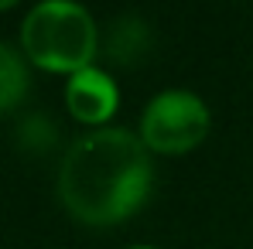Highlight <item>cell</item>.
Here are the masks:
<instances>
[{"instance_id":"1","label":"cell","mask_w":253,"mask_h":249,"mask_svg":"<svg viewBox=\"0 0 253 249\" xmlns=\"http://www.w3.org/2000/svg\"><path fill=\"white\" fill-rule=\"evenodd\" d=\"M151 191V150L126 126L110 123L76 137L58 164V202L83 225H117L147 205Z\"/></svg>"},{"instance_id":"2","label":"cell","mask_w":253,"mask_h":249,"mask_svg":"<svg viewBox=\"0 0 253 249\" xmlns=\"http://www.w3.org/2000/svg\"><path fill=\"white\" fill-rule=\"evenodd\" d=\"M21 51L44 72L76 75L99 51V28L76 0H42L21 21Z\"/></svg>"},{"instance_id":"3","label":"cell","mask_w":253,"mask_h":249,"mask_svg":"<svg viewBox=\"0 0 253 249\" xmlns=\"http://www.w3.org/2000/svg\"><path fill=\"white\" fill-rule=\"evenodd\" d=\"M212 126V113L202 96L192 89H165L158 92L140 116V140L151 154H188L195 150Z\"/></svg>"},{"instance_id":"4","label":"cell","mask_w":253,"mask_h":249,"mask_svg":"<svg viewBox=\"0 0 253 249\" xmlns=\"http://www.w3.org/2000/svg\"><path fill=\"white\" fill-rule=\"evenodd\" d=\"M65 106H69V113L79 123L99 130V126H110V120H113V113L120 106V89L103 69L89 65L83 72L69 75V82H65Z\"/></svg>"},{"instance_id":"5","label":"cell","mask_w":253,"mask_h":249,"mask_svg":"<svg viewBox=\"0 0 253 249\" xmlns=\"http://www.w3.org/2000/svg\"><path fill=\"white\" fill-rule=\"evenodd\" d=\"M28 89H31V69L24 51L0 41V113L14 109L28 96Z\"/></svg>"},{"instance_id":"6","label":"cell","mask_w":253,"mask_h":249,"mask_svg":"<svg viewBox=\"0 0 253 249\" xmlns=\"http://www.w3.org/2000/svg\"><path fill=\"white\" fill-rule=\"evenodd\" d=\"M126 249H154V246H126Z\"/></svg>"}]
</instances>
